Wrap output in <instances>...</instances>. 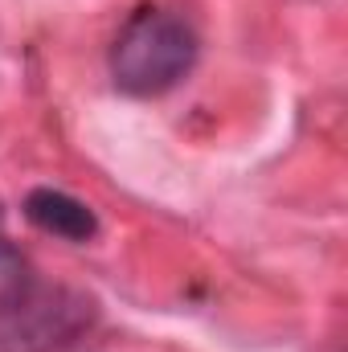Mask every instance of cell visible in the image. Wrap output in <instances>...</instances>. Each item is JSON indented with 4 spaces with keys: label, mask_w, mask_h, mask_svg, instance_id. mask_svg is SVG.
Here are the masks:
<instances>
[{
    "label": "cell",
    "mask_w": 348,
    "mask_h": 352,
    "mask_svg": "<svg viewBox=\"0 0 348 352\" xmlns=\"http://www.w3.org/2000/svg\"><path fill=\"white\" fill-rule=\"evenodd\" d=\"M201 58V41L184 16L168 8H140L111 41V82L131 98H160L180 87Z\"/></svg>",
    "instance_id": "cell-1"
},
{
    "label": "cell",
    "mask_w": 348,
    "mask_h": 352,
    "mask_svg": "<svg viewBox=\"0 0 348 352\" xmlns=\"http://www.w3.org/2000/svg\"><path fill=\"white\" fill-rule=\"evenodd\" d=\"M98 303L74 287L33 283L8 311H0V352H58L94 328Z\"/></svg>",
    "instance_id": "cell-2"
},
{
    "label": "cell",
    "mask_w": 348,
    "mask_h": 352,
    "mask_svg": "<svg viewBox=\"0 0 348 352\" xmlns=\"http://www.w3.org/2000/svg\"><path fill=\"white\" fill-rule=\"evenodd\" d=\"M25 217L41 230V234H54V238H66V242H94L98 238V217L87 201L62 192V188H33L25 197Z\"/></svg>",
    "instance_id": "cell-3"
},
{
    "label": "cell",
    "mask_w": 348,
    "mask_h": 352,
    "mask_svg": "<svg viewBox=\"0 0 348 352\" xmlns=\"http://www.w3.org/2000/svg\"><path fill=\"white\" fill-rule=\"evenodd\" d=\"M33 283H37V278H33L29 263H25V254L8 242L4 221H0V311H8Z\"/></svg>",
    "instance_id": "cell-4"
}]
</instances>
